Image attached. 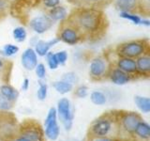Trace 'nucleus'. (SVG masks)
Listing matches in <instances>:
<instances>
[{"mask_svg": "<svg viewBox=\"0 0 150 141\" xmlns=\"http://www.w3.org/2000/svg\"><path fill=\"white\" fill-rule=\"evenodd\" d=\"M112 5L119 12H128L139 15V0H115Z\"/></svg>", "mask_w": 150, "mask_h": 141, "instance_id": "obj_15", "label": "nucleus"}, {"mask_svg": "<svg viewBox=\"0 0 150 141\" xmlns=\"http://www.w3.org/2000/svg\"><path fill=\"white\" fill-rule=\"evenodd\" d=\"M55 38L59 42H64L68 45H76L83 43V38L73 24L67 18L58 22Z\"/></svg>", "mask_w": 150, "mask_h": 141, "instance_id": "obj_8", "label": "nucleus"}, {"mask_svg": "<svg viewBox=\"0 0 150 141\" xmlns=\"http://www.w3.org/2000/svg\"><path fill=\"white\" fill-rule=\"evenodd\" d=\"M56 112L59 116V119L65 126L66 130H69L72 126L73 120V113L71 110L70 102L67 98L60 99L57 103V109Z\"/></svg>", "mask_w": 150, "mask_h": 141, "instance_id": "obj_12", "label": "nucleus"}, {"mask_svg": "<svg viewBox=\"0 0 150 141\" xmlns=\"http://www.w3.org/2000/svg\"><path fill=\"white\" fill-rule=\"evenodd\" d=\"M61 80H63V81H66V82L70 83V84L73 85L74 83L78 82V77H77V75L75 73L69 72V73H66L63 74L62 79H61Z\"/></svg>", "mask_w": 150, "mask_h": 141, "instance_id": "obj_38", "label": "nucleus"}, {"mask_svg": "<svg viewBox=\"0 0 150 141\" xmlns=\"http://www.w3.org/2000/svg\"><path fill=\"white\" fill-rule=\"evenodd\" d=\"M13 65L12 60L0 56V85L11 83Z\"/></svg>", "mask_w": 150, "mask_h": 141, "instance_id": "obj_16", "label": "nucleus"}, {"mask_svg": "<svg viewBox=\"0 0 150 141\" xmlns=\"http://www.w3.org/2000/svg\"><path fill=\"white\" fill-rule=\"evenodd\" d=\"M55 56V58L57 60V62L59 65H64L68 60V52L66 50H62V51H59V52H56L54 53Z\"/></svg>", "mask_w": 150, "mask_h": 141, "instance_id": "obj_37", "label": "nucleus"}, {"mask_svg": "<svg viewBox=\"0 0 150 141\" xmlns=\"http://www.w3.org/2000/svg\"><path fill=\"white\" fill-rule=\"evenodd\" d=\"M18 51H19V47L17 45L12 44V43L5 44L2 48L3 55L6 56H11L13 55H15L18 53Z\"/></svg>", "mask_w": 150, "mask_h": 141, "instance_id": "obj_34", "label": "nucleus"}, {"mask_svg": "<svg viewBox=\"0 0 150 141\" xmlns=\"http://www.w3.org/2000/svg\"><path fill=\"white\" fill-rule=\"evenodd\" d=\"M40 0H11L9 15L23 26L26 27L28 22L36 11H40ZM42 13V12H41Z\"/></svg>", "mask_w": 150, "mask_h": 141, "instance_id": "obj_4", "label": "nucleus"}, {"mask_svg": "<svg viewBox=\"0 0 150 141\" xmlns=\"http://www.w3.org/2000/svg\"><path fill=\"white\" fill-rule=\"evenodd\" d=\"M115 0H81L79 7L104 11L112 5Z\"/></svg>", "mask_w": 150, "mask_h": 141, "instance_id": "obj_19", "label": "nucleus"}, {"mask_svg": "<svg viewBox=\"0 0 150 141\" xmlns=\"http://www.w3.org/2000/svg\"><path fill=\"white\" fill-rule=\"evenodd\" d=\"M107 81H111L112 83H114L115 85L122 86V85H126L129 82L135 81V80L131 75L125 73L124 70L110 65V70H109V73H108Z\"/></svg>", "mask_w": 150, "mask_h": 141, "instance_id": "obj_13", "label": "nucleus"}, {"mask_svg": "<svg viewBox=\"0 0 150 141\" xmlns=\"http://www.w3.org/2000/svg\"><path fill=\"white\" fill-rule=\"evenodd\" d=\"M19 121L11 110H0V138L9 141L17 134Z\"/></svg>", "mask_w": 150, "mask_h": 141, "instance_id": "obj_10", "label": "nucleus"}, {"mask_svg": "<svg viewBox=\"0 0 150 141\" xmlns=\"http://www.w3.org/2000/svg\"><path fill=\"white\" fill-rule=\"evenodd\" d=\"M21 62L23 67L27 70H33L38 65V55L35 50L29 47L23 51L21 56Z\"/></svg>", "mask_w": 150, "mask_h": 141, "instance_id": "obj_17", "label": "nucleus"}, {"mask_svg": "<svg viewBox=\"0 0 150 141\" xmlns=\"http://www.w3.org/2000/svg\"><path fill=\"white\" fill-rule=\"evenodd\" d=\"M77 28L83 43L95 44L103 41L110 28V21L104 11L73 7L67 17Z\"/></svg>", "mask_w": 150, "mask_h": 141, "instance_id": "obj_1", "label": "nucleus"}, {"mask_svg": "<svg viewBox=\"0 0 150 141\" xmlns=\"http://www.w3.org/2000/svg\"><path fill=\"white\" fill-rule=\"evenodd\" d=\"M53 88L56 91L60 94H66L68 92H70L73 89V85L68 83L63 80H59V81H55L53 83Z\"/></svg>", "mask_w": 150, "mask_h": 141, "instance_id": "obj_24", "label": "nucleus"}, {"mask_svg": "<svg viewBox=\"0 0 150 141\" xmlns=\"http://www.w3.org/2000/svg\"><path fill=\"white\" fill-rule=\"evenodd\" d=\"M116 109H111L103 112L88 125L84 138L105 137L116 140Z\"/></svg>", "mask_w": 150, "mask_h": 141, "instance_id": "obj_2", "label": "nucleus"}, {"mask_svg": "<svg viewBox=\"0 0 150 141\" xmlns=\"http://www.w3.org/2000/svg\"><path fill=\"white\" fill-rule=\"evenodd\" d=\"M54 22L44 13H40V15H34L29 22H28L26 27H28L32 31L37 34H43V33L50 30L54 26Z\"/></svg>", "mask_w": 150, "mask_h": 141, "instance_id": "obj_11", "label": "nucleus"}, {"mask_svg": "<svg viewBox=\"0 0 150 141\" xmlns=\"http://www.w3.org/2000/svg\"><path fill=\"white\" fill-rule=\"evenodd\" d=\"M46 60H47V64H48L49 66V68L51 70H55V69H57L58 68V62H57V60H56L55 58V56H54V52H51L49 51L48 53L46 54Z\"/></svg>", "mask_w": 150, "mask_h": 141, "instance_id": "obj_33", "label": "nucleus"}, {"mask_svg": "<svg viewBox=\"0 0 150 141\" xmlns=\"http://www.w3.org/2000/svg\"><path fill=\"white\" fill-rule=\"evenodd\" d=\"M47 92H48V87H47V85L42 82L41 80H40L39 81V89H38V92H37L38 98H39L40 101L45 100L46 97H47Z\"/></svg>", "mask_w": 150, "mask_h": 141, "instance_id": "obj_35", "label": "nucleus"}, {"mask_svg": "<svg viewBox=\"0 0 150 141\" xmlns=\"http://www.w3.org/2000/svg\"><path fill=\"white\" fill-rule=\"evenodd\" d=\"M37 76L39 77L40 80L43 79L45 77V74H46V68H45V65L43 63H38V65L36 66V68L34 69Z\"/></svg>", "mask_w": 150, "mask_h": 141, "instance_id": "obj_39", "label": "nucleus"}, {"mask_svg": "<svg viewBox=\"0 0 150 141\" xmlns=\"http://www.w3.org/2000/svg\"><path fill=\"white\" fill-rule=\"evenodd\" d=\"M28 87H29V80L27 78H25V80H23V85H22L23 90H27Z\"/></svg>", "mask_w": 150, "mask_h": 141, "instance_id": "obj_43", "label": "nucleus"}, {"mask_svg": "<svg viewBox=\"0 0 150 141\" xmlns=\"http://www.w3.org/2000/svg\"><path fill=\"white\" fill-rule=\"evenodd\" d=\"M0 141H5V140H3L2 138H0Z\"/></svg>", "mask_w": 150, "mask_h": 141, "instance_id": "obj_44", "label": "nucleus"}, {"mask_svg": "<svg viewBox=\"0 0 150 141\" xmlns=\"http://www.w3.org/2000/svg\"><path fill=\"white\" fill-rule=\"evenodd\" d=\"M11 0H0V24L9 16V7Z\"/></svg>", "mask_w": 150, "mask_h": 141, "instance_id": "obj_26", "label": "nucleus"}, {"mask_svg": "<svg viewBox=\"0 0 150 141\" xmlns=\"http://www.w3.org/2000/svg\"><path fill=\"white\" fill-rule=\"evenodd\" d=\"M12 36L13 39L17 42H23L25 41L26 37H27V32L25 30V26H17L13 29L12 31Z\"/></svg>", "mask_w": 150, "mask_h": 141, "instance_id": "obj_28", "label": "nucleus"}, {"mask_svg": "<svg viewBox=\"0 0 150 141\" xmlns=\"http://www.w3.org/2000/svg\"><path fill=\"white\" fill-rule=\"evenodd\" d=\"M139 16L149 19L150 17V0H139Z\"/></svg>", "mask_w": 150, "mask_h": 141, "instance_id": "obj_27", "label": "nucleus"}, {"mask_svg": "<svg viewBox=\"0 0 150 141\" xmlns=\"http://www.w3.org/2000/svg\"><path fill=\"white\" fill-rule=\"evenodd\" d=\"M14 103L7 100L1 93H0V110H11L14 107Z\"/></svg>", "mask_w": 150, "mask_h": 141, "instance_id": "obj_36", "label": "nucleus"}, {"mask_svg": "<svg viewBox=\"0 0 150 141\" xmlns=\"http://www.w3.org/2000/svg\"><path fill=\"white\" fill-rule=\"evenodd\" d=\"M84 141H116V140L112 138H105V137H89V138H84Z\"/></svg>", "mask_w": 150, "mask_h": 141, "instance_id": "obj_40", "label": "nucleus"}, {"mask_svg": "<svg viewBox=\"0 0 150 141\" xmlns=\"http://www.w3.org/2000/svg\"><path fill=\"white\" fill-rule=\"evenodd\" d=\"M17 134L25 136L30 141H47L43 126L39 120L33 118H26L19 122Z\"/></svg>", "mask_w": 150, "mask_h": 141, "instance_id": "obj_7", "label": "nucleus"}, {"mask_svg": "<svg viewBox=\"0 0 150 141\" xmlns=\"http://www.w3.org/2000/svg\"><path fill=\"white\" fill-rule=\"evenodd\" d=\"M88 94V87L84 85H80L73 89L72 95L76 98H86Z\"/></svg>", "mask_w": 150, "mask_h": 141, "instance_id": "obj_32", "label": "nucleus"}, {"mask_svg": "<svg viewBox=\"0 0 150 141\" xmlns=\"http://www.w3.org/2000/svg\"><path fill=\"white\" fill-rule=\"evenodd\" d=\"M112 48L116 55L120 56L136 59L150 52V41L148 38L129 40L112 46Z\"/></svg>", "mask_w": 150, "mask_h": 141, "instance_id": "obj_5", "label": "nucleus"}, {"mask_svg": "<svg viewBox=\"0 0 150 141\" xmlns=\"http://www.w3.org/2000/svg\"><path fill=\"white\" fill-rule=\"evenodd\" d=\"M59 41L56 39V38H54L50 41H43V40H40L36 42L35 44V52L38 56H45L46 54L50 51V49L53 47L54 45H55L56 43H58Z\"/></svg>", "mask_w": 150, "mask_h": 141, "instance_id": "obj_20", "label": "nucleus"}, {"mask_svg": "<svg viewBox=\"0 0 150 141\" xmlns=\"http://www.w3.org/2000/svg\"><path fill=\"white\" fill-rule=\"evenodd\" d=\"M90 99H91V102L97 105H105V103L107 102V97L105 94L98 90L93 91L91 93Z\"/></svg>", "mask_w": 150, "mask_h": 141, "instance_id": "obj_29", "label": "nucleus"}, {"mask_svg": "<svg viewBox=\"0 0 150 141\" xmlns=\"http://www.w3.org/2000/svg\"><path fill=\"white\" fill-rule=\"evenodd\" d=\"M134 102L137 105L139 109L144 113H149L150 111V99L148 97H143L136 95L134 97Z\"/></svg>", "mask_w": 150, "mask_h": 141, "instance_id": "obj_25", "label": "nucleus"}, {"mask_svg": "<svg viewBox=\"0 0 150 141\" xmlns=\"http://www.w3.org/2000/svg\"><path fill=\"white\" fill-rule=\"evenodd\" d=\"M40 11L45 13L48 9L60 5V0H40Z\"/></svg>", "mask_w": 150, "mask_h": 141, "instance_id": "obj_30", "label": "nucleus"}, {"mask_svg": "<svg viewBox=\"0 0 150 141\" xmlns=\"http://www.w3.org/2000/svg\"><path fill=\"white\" fill-rule=\"evenodd\" d=\"M110 70V63L105 55L101 53L91 59L88 70V76L93 83L107 81L108 73Z\"/></svg>", "mask_w": 150, "mask_h": 141, "instance_id": "obj_9", "label": "nucleus"}, {"mask_svg": "<svg viewBox=\"0 0 150 141\" xmlns=\"http://www.w3.org/2000/svg\"><path fill=\"white\" fill-rule=\"evenodd\" d=\"M67 2L73 7H79L80 3H81V0H67Z\"/></svg>", "mask_w": 150, "mask_h": 141, "instance_id": "obj_42", "label": "nucleus"}, {"mask_svg": "<svg viewBox=\"0 0 150 141\" xmlns=\"http://www.w3.org/2000/svg\"><path fill=\"white\" fill-rule=\"evenodd\" d=\"M119 16L126 20L130 21L134 25H141L142 22V17H140L137 14H132V13H128V12H119Z\"/></svg>", "mask_w": 150, "mask_h": 141, "instance_id": "obj_31", "label": "nucleus"}, {"mask_svg": "<svg viewBox=\"0 0 150 141\" xmlns=\"http://www.w3.org/2000/svg\"><path fill=\"white\" fill-rule=\"evenodd\" d=\"M44 126H45L44 133L47 138H49L51 140H55L58 138L59 127L57 124V119L44 124Z\"/></svg>", "mask_w": 150, "mask_h": 141, "instance_id": "obj_23", "label": "nucleus"}, {"mask_svg": "<svg viewBox=\"0 0 150 141\" xmlns=\"http://www.w3.org/2000/svg\"><path fill=\"white\" fill-rule=\"evenodd\" d=\"M132 141H150V126L144 120L136 127Z\"/></svg>", "mask_w": 150, "mask_h": 141, "instance_id": "obj_18", "label": "nucleus"}, {"mask_svg": "<svg viewBox=\"0 0 150 141\" xmlns=\"http://www.w3.org/2000/svg\"><path fill=\"white\" fill-rule=\"evenodd\" d=\"M136 69L142 80L150 78V52L135 59Z\"/></svg>", "mask_w": 150, "mask_h": 141, "instance_id": "obj_14", "label": "nucleus"}, {"mask_svg": "<svg viewBox=\"0 0 150 141\" xmlns=\"http://www.w3.org/2000/svg\"><path fill=\"white\" fill-rule=\"evenodd\" d=\"M102 53L105 55L111 66H114V67L118 68L122 70H124L125 73H129L134 78L135 81L142 80L140 74L137 72V69H136L135 59L124 58V56H120L118 55H116L115 53V51L112 50V46L107 47Z\"/></svg>", "mask_w": 150, "mask_h": 141, "instance_id": "obj_6", "label": "nucleus"}, {"mask_svg": "<svg viewBox=\"0 0 150 141\" xmlns=\"http://www.w3.org/2000/svg\"><path fill=\"white\" fill-rule=\"evenodd\" d=\"M116 141H132L136 127L144 120L140 113L125 109H116Z\"/></svg>", "mask_w": 150, "mask_h": 141, "instance_id": "obj_3", "label": "nucleus"}, {"mask_svg": "<svg viewBox=\"0 0 150 141\" xmlns=\"http://www.w3.org/2000/svg\"><path fill=\"white\" fill-rule=\"evenodd\" d=\"M0 93L8 100L11 103L15 105L18 98H19V91L11 84H2L0 85Z\"/></svg>", "mask_w": 150, "mask_h": 141, "instance_id": "obj_21", "label": "nucleus"}, {"mask_svg": "<svg viewBox=\"0 0 150 141\" xmlns=\"http://www.w3.org/2000/svg\"><path fill=\"white\" fill-rule=\"evenodd\" d=\"M44 14H46L51 20H53L55 23V22H59L61 20H63V19L67 17L68 11H67V9L64 6L58 5V6H55L54 8L48 9Z\"/></svg>", "mask_w": 150, "mask_h": 141, "instance_id": "obj_22", "label": "nucleus"}, {"mask_svg": "<svg viewBox=\"0 0 150 141\" xmlns=\"http://www.w3.org/2000/svg\"><path fill=\"white\" fill-rule=\"evenodd\" d=\"M9 141H30V140L28 138H26V137H25V136L21 135L16 134Z\"/></svg>", "mask_w": 150, "mask_h": 141, "instance_id": "obj_41", "label": "nucleus"}]
</instances>
